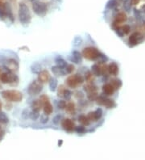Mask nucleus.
Listing matches in <instances>:
<instances>
[{
    "mask_svg": "<svg viewBox=\"0 0 145 160\" xmlns=\"http://www.w3.org/2000/svg\"><path fill=\"white\" fill-rule=\"evenodd\" d=\"M91 71H92L95 76H101L102 75L101 66L98 65V64H94L91 66Z\"/></svg>",
    "mask_w": 145,
    "mask_h": 160,
    "instance_id": "nucleus-23",
    "label": "nucleus"
},
{
    "mask_svg": "<svg viewBox=\"0 0 145 160\" xmlns=\"http://www.w3.org/2000/svg\"><path fill=\"white\" fill-rule=\"evenodd\" d=\"M7 67L11 71H18L19 68V62H17V60L14 59V58H9L7 60Z\"/></svg>",
    "mask_w": 145,
    "mask_h": 160,
    "instance_id": "nucleus-11",
    "label": "nucleus"
},
{
    "mask_svg": "<svg viewBox=\"0 0 145 160\" xmlns=\"http://www.w3.org/2000/svg\"><path fill=\"white\" fill-rule=\"evenodd\" d=\"M121 28H122V30L124 34H128V33H130V31H131V28H130V26L127 25V24L123 26V27H121Z\"/></svg>",
    "mask_w": 145,
    "mask_h": 160,
    "instance_id": "nucleus-47",
    "label": "nucleus"
},
{
    "mask_svg": "<svg viewBox=\"0 0 145 160\" xmlns=\"http://www.w3.org/2000/svg\"><path fill=\"white\" fill-rule=\"evenodd\" d=\"M98 93L97 92H91V93H87V98L90 100H96L97 97H98Z\"/></svg>",
    "mask_w": 145,
    "mask_h": 160,
    "instance_id": "nucleus-42",
    "label": "nucleus"
},
{
    "mask_svg": "<svg viewBox=\"0 0 145 160\" xmlns=\"http://www.w3.org/2000/svg\"><path fill=\"white\" fill-rule=\"evenodd\" d=\"M49 79H50V74L48 70H41L38 74V80L41 84H45L49 81Z\"/></svg>",
    "mask_w": 145,
    "mask_h": 160,
    "instance_id": "nucleus-13",
    "label": "nucleus"
},
{
    "mask_svg": "<svg viewBox=\"0 0 145 160\" xmlns=\"http://www.w3.org/2000/svg\"><path fill=\"white\" fill-rule=\"evenodd\" d=\"M72 95H73V94H72L71 91L69 90V89H65V91H64V95H63V98H64V100H69L71 99Z\"/></svg>",
    "mask_w": 145,
    "mask_h": 160,
    "instance_id": "nucleus-36",
    "label": "nucleus"
},
{
    "mask_svg": "<svg viewBox=\"0 0 145 160\" xmlns=\"http://www.w3.org/2000/svg\"><path fill=\"white\" fill-rule=\"evenodd\" d=\"M134 14H135V16H136V19H138V20H141L142 19V12L140 11L134 9Z\"/></svg>",
    "mask_w": 145,
    "mask_h": 160,
    "instance_id": "nucleus-46",
    "label": "nucleus"
},
{
    "mask_svg": "<svg viewBox=\"0 0 145 160\" xmlns=\"http://www.w3.org/2000/svg\"><path fill=\"white\" fill-rule=\"evenodd\" d=\"M69 59L70 62L75 63V64H81L82 62L83 56L80 52L75 50V51H73L71 56H69Z\"/></svg>",
    "mask_w": 145,
    "mask_h": 160,
    "instance_id": "nucleus-10",
    "label": "nucleus"
},
{
    "mask_svg": "<svg viewBox=\"0 0 145 160\" xmlns=\"http://www.w3.org/2000/svg\"><path fill=\"white\" fill-rule=\"evenodd\" d=\"M64 69H65L66 74H71L75 70V66L73 64H67V66H65Z\"/></svg>",
    "mask_w": 145,
    "mask_h": 160,
    "instance_id": "nucleus-37",
    "label": "nucleus"
},
{
    "mask_svg": "<svg viewBox=\"0 0 145 160\" xmlns=\"http://www.w3.org/2000/svg\"><path fill=\"white\" fill-rule=\"evenodd\" d=\"M29 114H30V112L28 111V108L23 109L22 111V113H21V117H22L23 120L26 121V120H28L29 118Z\"/></svg>",
    "mask_w": 145,
    "mask_h": 160,
    "instance_id": "nucleus-35",
    "label": "nucleus"
},
{
    "mask_svg": "<svg viewBox=\"0 0 145 160\" xmlns=\"http://www.w3.org/2000/svg\"><path fill=\"white\" fill-rule=\"evenodd\" d=\"M127 16L123 12H120L116 16L115 20L113 22L112 26H120V23H123L125 21H127Z\"/></svg>",
    "mask_w": 145,
    "mask_h": 160,
    "instance_id": "nucleus-12",
    "label": "nucleus"
},
{
    "mask_svg": "<svg viewBox=\"0 0 145 160\" xmlns=\"http://www.w3.org/2000/svg\"><path fill=\"white\" fill-rule=\"evenodd\" d=\"M120 1H121V2H122L123 3H126V2H130V1H131V0H120Z\"/></svg>",
    "mask_w": 145,
    "mask_h": 160,
    "instance_id": "nucleus-55",
    "label": "nucleus"
},
{
    "mask_svg": "<svg viewBox=\"0 0 145 160\" xmlns=\"http://www.w3.org/2000/svg\"><path fill=\"white\" fill-rule=\"evenodd\" d=\"M0 123L3 124V125H7L9 123V118L5 112L0 111Z\"/></svg>",
    "mask_w": 145,
    "mask_h": 160,
    "instance_id": "nucleus-29",
    "label": "nucleus"
},
{
    "mask_svg": "<svg viewBox=\"0 0 145 160\" xmlns=\"http://www.w3.org/2000/svg\"><path fill=\"white\" fill-rule=\"evenodd\" d=\"M0 81L2 84H10L12 86H17L19 84V77L11 70H7L1 74Z\"/></svg>",
    "mask_w": 145,
    "mask_h": 160,
    "instance_id": "nucleus-3",
    "label": "nucleus"
},
{
    "mask_svg": "<svg viewBox=\"0 0 145 160\" xmlns=\"http://www.w3.org/2000/svg\"><path fill=\"white\" fill-rule=\"evenodd\" d=\"M102 88V91H103V94H105V95H112L115 93V89L111 84H104Z\"/></svg>",
    "mask_w": 145,
    "mask_h": 160,
    "instance_id": "nucleus-15",
    "label": "nucleus"
},
{
    "mask_svg": "<svg viewBox=\"0 0 145 160\" xmlns=\"http://www.w3.org/2000/svg\"><path fill=\"white\" fill-rule=\"evenodd\" d=\"M19 20L23 25H28L32 20V16L29 8L25 3H19L18 11Z\"/></svg>",
    "mask_w": 145,
    "mask_h": 160,
    "instance_id": "nucleus-1",
    "label": "nucleus"
},
{
    "mask_svg": "<svg viewBox=\"0 0 145 160\" xmlns=\"http://www.w3.org/2000/svg\"><path fill=\"white\" fill-rule=\"evenodd\" d=\"M65 110H66V112H68L69 114L74 113V112H75V110H76V106H75V104L73 102H69V103H68V104H66Z\"/></svg>",
    "mask_w": 145,
    "mask_h": 160,
    "instance_id": "nucleus-25",
    "label": "nucleus"
},
{
    "mask_svg": "<svg viewBox=\"0 0 145 160\" xmlns=\"http://www.w3.org/2000/svg\"><path fill=\"white\" fill-rule=\"evenodd\" d=\"M2 102L0 101V111L2 110Z\"/></svg>",
    "mask_w": 145,
    "mask_h": 160,
    "instance_id": "nucleus-56",
    "label": "nucleus"
},
{
    "mask_svg": "<svg viewBox=\"0 0 145 160\" xmlns=\"http://www.w3.org/2000/svg\"><path fill=\"white\" fill-rule=\"evenodd\" d=\"M111 84L114 87V88H115V90H117V89H119L120 87H122L123 83L119 79H111Z\"/></svg>",
    "mask_w": 145,
    "mask_h": 160,
    "instance_id": "nucleus-28",
    "label": "nucleus"
},
{
    "mask_svg": "<svg viewBox=\"0 0 145 160\" xmlns=\"http://www.w3.org/2000/svg\"><path fill=\"white\" fill-rule=\"evenodd\" d=\"M85 80L87 82L88 84H92L93 81L95 80V78H94V74H92L91 72L87 70V71L85 73Z\"/></svg>",
    "mask_w": 145,
    "mask_h": 160,
    "instance_id": "nucleus-30",
    "label": "nucleus"
},
{
    "mask_svg": "<svg viewBox=\"0 0 145 160\" xmlns=\"http://www.w3.org/2000/svg\"><path fill=\"white\" fill-rule=\"evenodd\" d=\"M109 74H112L114 76H116L119 74V66L115 62H111L108 66Z\"/></svg>",
    "mask_w": 145,
    "mask_h": 160,
    "instance_id": "nucleus-17",
    "label": "nucleus"
},
{
    "mask_svg": "<svg viewBox=\"0 0 145 160\" xmlns=\"http://www.w3.org/2000/svg\"><path fill=\"white\" fill-rule=\"evenodd\" d=\"M32 110H36V111L40 112V108H43V105H42L41 102L40 100H35L32 101V105H31Z\"/></svg>",
    "mask_w": 145,
    "mask_h": 160,
    "instance_id": "nucleus-24",
    "label": "nucleus"
},
{
    "mask_svg": "<svg viewBox=\"0 0 145 160\" xmlns=\"http://www.w3.org/2000/svg\"><path fill=\"white\" fill-rule=\"evenodd\" d=\"M85 81V79L81 74H76L70 75L67 78L66 84L70 88H77L79 85L82 84Z\"/></svg>",
    "mask_w": 145,
    "mask_h": 160,
    "instance_id": "nucleus-5",
    "label": "nucleus"
},
{
    "mask_svg": "<svg viewBox=\"0 0 145 160\" xmlns=\"http://www.w3.org/2000/svg\"><path fill=\"white\" fill-rule=\"evenodd\" d=\"M55 62L56 64H57V66H60V67H62V68H65V66H67V62L66 61L64 60V58H62L61 57H57L55 59Z\"/></svg>",
    "mask_w": 145,
    "mask_h": 160,
    "instance_id": "nucleus-26",
    "label": "nucleus"
},
{
    "mask_svg": "<svg viewBox=\"0 0 145 160\" xmlns=\"http://www.w3.org/2000/svg\"><path fill=\"white\" fill-rule=\"evenodd\" d=\"M43 110H44V114L48 115V116L53 113V107L49 100H48V101H46L45 103H44V105H43Z\"/></svg>",
    "mask_w": 145,
    "mask_h": 160,
    "instance_id": "nucleus-16",
    "label": "nucleus"
},
{
    "mask_svg": "<svg viewBox=\"0 0 145 160\" xmlns=\"http://www.w3.org/2000/svg\"><path fill=\"white\" fill-rule=\"evenodd\" d=\"M52 71L54 74V75H56L57 77L59 76H64L66 75V71H65V69L62 67H60L58 66H52Z\"/></svg>",
    "mask_w": 145,
    "mask_h": 160,
    "instance_id": "nucleus-14",
    "label": "nucleus"
},
{
    "mask_svg": "<svg viewBox=\"0 0 145 160\" xmlns=\"http://www.w3.org/2000/svg\"><path fill=\"white\" fill-rule=\"evenodd\" d=\"M61 119H62V116H61L60 114L56 115L53 119V123L54 124V125H58V124L60 123V121H61Z\"/></svg>",
    "mask_w": 145,
    "mask_h": 160,
    "instance_id": "nucleus-40",
    "label": "nucleus"
},
{
    "mask_svg": "<svg viewBox=\"0 0 145 160\" xmlns=\"http://www.w3.org/2000/svg\"><path fill=\"white\" fill-rule=\"evenodd\" d=\"M102 108H97L95 112H94V117H95V121H99L101 117L102 116Z\"/></svg>",
    "mask_w": 145,
    "mask_h": 160,
    "instance_id": "nucleus-31",
    "label": "nucleus"
},
{
    "mask_svg": "<svg viewBox=\"0 0 145 160\" xmlns=\"http://www.w3.org/2000/svg\"><path fill=\"white\" fill-rule=\"evenodd\" d=\"M2 88V87H1V84H0V89Z\"/></svg>",
    "mask_w": 145,
    "mask_h": 160,
    "instance_id": "nucleus-59",
    "label": "nucleus"
},
{
    "mask_svg": "<svg viewBox=\"0 0 145 160\" xmlns=\"http://www.w3.org/2000/svg\"><path fill=\"white\" fill-rule=\"evenodd\" d=\"M144 40L143 36L140 33H132L128 38V44L130 47H134L138 44H140Z\"/></svg>",
    "mask_w": 145,
    "mask_h": 160,
    "instance_id": "nucleus-8",
    "label": "nucleus"
},
{
    "mask_svg": "<svg viewBox=\"0 0 145 160\" xmlns=\"http://www.w3.org/2000/svg\"><path fill=\"white\" fill-rule=\"evenodd\" d=\"M118 4L117 0H109L107 3H106V8L108 9H113L115 8Z\"/></svg>",
    "mask_w": 145,
    "mask_h": 160,
    "instance_id": "nucleus-33",
    "label": "nucleus"
},
{
    "mask_svg": "<svg viewBox=\"0 0 145 160\" xmlns=\"http://www.w3.org/2000/svg\"><path fill=\"white\" fill-rule=\"evenodd\" d=\"M65 87H64V85H60L59 87H58V91H57V95L59 97H63V95H64V91H65Z\"/></svg>",
    "mask_w": 145,
    "mask_h": 160,
    "instance_id": "nucleus-44",
    "label": "nucleus"
},
{
    "mask_svg": "<svg viewBox=\"0 0 145 160\" xmlns=\"http://www.w3.org/2000/svg\"><path fill=\"white\" fill-rule=\"evenodd\" d=\"M83 88H84V91L87 93L97 92V91H98L97 87L95 86L93 84H88L86 85H84Z\"/></svg>",
    "mask_w": 145,
    "mask_h": 160,
    "instance_id": "nucleus-22",
    "label": "nucleus"
},
{
    "mask_svg": "<svg viewBox=\"0 0 145 160\" xmlns=\"http://www.w3.org/2000/svg\"><path fill=\"white\" fill-rule=\"evenodd\" d=\"M41 70H42V66L40 63L35 62L31 66V71H32V74H38L41 71Z\"/></svg>",
    "mask_w": 145,
    "mask_h": 160,
    "instance_id": "nucleus-21",
    "label": "nucleus"
},
{
    "mask_svg": "<svg viewBox=\"0 0 145 160\" xmlns=\"http://www.w3.org/2000/svg\"><path fill=\"white\" fill-rule=\"evenodd\" d=\"M83 42V40L82 38L81 37H76L75 38H74V46L75 47H79L81 45V44H82Z\"/></svg>",
    "mask_w": 145,
    "mask_h": 160,
    "instance_id": "nucleus-34",
    "label": "nucleus"
},
{
    "mask_svg": "<svg viewBox=\"0 0 145 160\" xmlns=\"http://www.w3.org/2000/svg\"><path fill=\"white\" fill-rule=\"evenodd\" d=\"M5 133L4 131H2V130H0V141L2 139V137H4Z\"/></svg>",
    "mask_w": 145,
    "mask_h": 160,
    "instance_id": "nucleus-52",
    "label": "nucleus"
},
{
    "mask_svg": "<svg viewBox=\"0 0 145 160\" xmlns=\"http://www.w3.org/2000/svg\"><path fill=\"white\" fill-rule=\"evenodd\" d=\"M12 102H9V101H7V103L5 105V108L7 109V110H11L12 108V105L11 104Z\"/></svg>",
    "mask_w": 145,
    "mask_h": 160,
    "instance_id": "nucleus-50",
    "label": "nucleus"
},
{
    "mask_svg": "<svg viewBox=\"0 0 145 160\" xmlns=\"http://www.w3.org/2000/svg\"><path fill=\"white\" fill-rule=\"evenodd\" d=\"M65 107H66V102L63 100H60L58 101L57 103V108L60 110H64L65 109Z\"/></svg>",
    "mask_w": 145,
    "mask_h": 160,
    "instance_id": "nucleus-41",
    "label": "nucleus"
},
{
    "mask_svg": "<svg viewBox=\"0 0 145 160\" xmlns=\"http://www.w3.org/2000/svg\"><path fill=\"white\" fill-rule=\"evenodd\" d=\"M123 8L126 12H130L131 8V1L128 2H126V3H123Z\"/></svg>",
    "mask_w": 145,
    "mask_h": 160,
    "instance_id": "nucleus-48",
    "label": "nucleus"
},
{
    "mask_svg": "<svg viewBox=\"0 0 145 160\" xmlns=\"http://www.w3.org/2000/svg\"><path fill=\"white\" fill-rule=\"evenodd\" d=\"M140 2V0H131V5H137Z\"/></svg>",
    "mask_w": 145,
    "mask_h": 160,
    "instance_id": "nucleus-51",
    "label": "nucleus"
},
{
    "mask_svg": "<svg viewBox=\"0 0 145 160\" xmlns=\"http://www.w3.org/2000/svg\"><path fill=\"white\" fill-rule=\"evenodd\" d=\"M78 121H80V123L84 126H88L90 125V121L89 120V118L87 117V116H85V115H80L78 117Z\"/></svg>",
    "mask_w": 145,
    "mask_h": 160,
    "instance_id": "nucleus-27",
    "label": "nucleus"
},
{
    "mask_svg": "<svg viewBox=\"0 0 145 160\" xmlns=\"http://www.w3.org/2000/svg\"><path fill=\"white\" fill-rule=\"evenodd\" d=\"M82 56L85 59L90 61H98L102 53L99 51L98 49L95 47L90 46L84 48L81 53Z\"/></svg>",
    "mask_w": 145,
    "mask_h": 160,
    "instance_id": "nucleus-4",
    "label": "nucleus"
},
{
    "mask_svg": "<svg viewBox=\"0 0 145 160\" xmlns=\"http://www.w3.org/2000/svg\"><path fill=\"white\" fill-rule=\"evenodd\" d=\"M39 117H40V114L38 111L32 110V112H30V114H29V118H30L32 121H37Z\"/></svg>",
    "mask_w": 145,
    "mask_h": 160,
    "instance_id": "nucleus-32",
    "label": "nucleus"
},
{
    "mask_svg": "<svg viewBox=\"0 0 145 160\" xmlns=\"http://www.w3.org/2000/svg\"><path fill=\"white\" fill-rule=\"evenodd\" d=\"M2 97L9 102L19 103L23 100V94L18 90H4L1 92Z\"/></svg>",
    "mask_w": 145,
    "mask_h": 160,
    "instance_id": "nucleus-2",
    "label": "nucleus"
},
{
    "mask_svg": "<svg viewBox=\"0 0 145 160\" xmlns=\"http://www.w3.org/2000/svg\"><path fill=\"white\" fill-rule=\"evenodd\" d=\"M7 17V3L0 1V20H4Z\"/></svg>",
    "mask_w": 145,
    "mask_h": 160,
    "instance_id": "nucleus-19",
    "label": "nucleus"
},
{
    "mask_svg": "<svg viewBox=\"0 0 145 160\" xmlns=\"http://www.w3.org/2000/svg\"><path fill=\"white\" fill-rule=\"evenodd\" d=\"M75 131H76L78 133H80V134H82V133H85V128L84 127V125H78V126H76L75 127Z\"/></svg>",
    "mask_w": 145,
    "mask_h": 160,
    "instance_id": "nucleus-38",
    "label": "nucleus"
},
{
    "mask_svg": "<svg viewBox=\"0 0 145 160\" xmlns=\"http://www.w3.org/2000/svg\"><path fill=\"white\" fill-rule=\"evenodd\" d=\"M1 74H2V69L0 68V75H1Z\"/></svg>",
    "mask_w": 145,
    "mask_h": 160,
    "instance_id": "nucleus-57",
    "label": "nucleus"
},
{
    "mask_svg": "<svg viewBox=\"0 0 145 160\" xmlns=\"http://www.w3.org/2000/svg\"><path fill=\"white\" fill-rule=\"evenodd\" d=\"M61 126H62L63 130H64L65 131L69 133L73 132L75 130V127H76V125H75L74 121L69 118L62 120V121H61Z\"/></svg>",
    "mask_w": 145,
    "mask_h": 160,
    "instance_id": "nucleus-9",
    "label": "nucleus"
},
{
    "mask_svg": "<svg viewBox=\"0 0 145 160\" xmlns=\"http://www.w3.org/2000/svg\"><path fill=\"white\" fill-rule=\"evenodd\" d=\"M48 86H49V90L51 91H55L57 89L58 87V80L56 78H50L48 81Z\"/></svg>",
    "mask_w": 145,
    "mask_h": 160,
    "instance_id": "nucleus-18",
    "label": "nucleus"
},
{
    "mask_svg": "<svg viewBox=\"0 0 145 160\" xmlns=\"http://www.w3.org/2000/svg\"><path fill=\"white\" fill-rule=\"evenodd\" d=\"M49 121V118H48V115H46V114H43L40 116V121L41 124H46L48 123V121Z\"/></svg>",
    "mask_w": 145,
    "mask_h": 160,
    "instance_id": "nucleus-39",
    "label": "nucleus"
},
{
    "mask_svg": "<svg viewBox=\"0 0 145 160\" xmlns=\"http://www.w3.org/2000/svg\"><path fill=\"white\" fill-rule=\"evenodd\" d=\"M32 9L35 13L39 16H44L47 13L46 4L36 0L32 2Z\"/></svg>",
    "mask_w": 145,
    "mask_h": 160,
    "instance_id": "nucleus-7",
    "label": "nucleus"
},
{
    "mask_svg": "<svg viewBox=\"0 0 145 160\" xmlns=\"http://www.w3.org/2000/svg\"><path fill=\"white\" fill-rule=\"evenodd\" d=\"M63 143V141L62 140H59V142H58V146H61V145H62Z\"/></svg>",
    "mask_w": 145,
    "mask_h": 160,
    "instance_id": "nucleus-54",
    "label": "nucleus"
},
{
    "mask_svg": "<svg viewBox=\"0 0 145 160\" xmlns=\"http://www.w3.org/2000/svg\"><path fill=\"white\" fill-rule=\"evenodd\" d=\"M29 1H31V2H34V1H36V0H29Z\"/></svg>",
    "mask_w": 145,
    "mask_h": 160,
    "instance_id": "nucleus-58",
    "label": "nucleus"
},
{
    "mask_svg": "<svg viewBox=\"0 0 145 160\" xmlns=\"http://www.w3.org/2000/svg\"><path fill=\"white\" fill-rule=\"evenodd\" d=\"M1 124V123H0ZM0 130H1V125H0Z\"/></svg>",
    "mask_w": 145,
    "mask_h": 160,
    "instance_id": "nucleus-60",
    "label": "nucleus"
},
{
    "mask_svg": "<svg viewBox=\"0 0 145 160\" xmlns=\"http://www.w3.org/2000/svg\"><path fill=\"white\" fill-rule=\"evenodd\" d=\"M43 90V84L37 79L32 81L28 87L27 91H28V95H37L41 92Z\"/></svg>",
    "mask_w": 145,
    "mask_h": 160,
    "instance_id": "nucleus-6",
    "label": "nucleus"
},
{
    "mask_svg": "<svg viewBox=\"0 0 145 160\" xmlns=\"http://www.w3.org/2000/svg\"><path fill=\"white\" fill-rule=\"evenodd\" d=\"M102 106H105L106 108L111 109L114 108L116 106V104H115V102L113 100H111V99H108V98L106 97L103 101Z\"/></svg>",
    "mask_w": 145,
    "mask_h": 160,
    "instance_id": "nucleus-20",
    "label": "nucleus"
},
{
    "mask_svg": "<svg viewBox=\"0 0 145 160\" xmlns=\"http://www.w3.org/2000/svg\"><path fill=\"white\" fill-rule=\"evenodd\" d=\"M141 12H144L145 13V4L143 5V6H142V7H141Z\"/></svg>",
    "mask_w": 145,
    "mask_h": 160,
    "instance_id": "nucleus-53",
    "label": "nucleus"
},
{
    "mask_svg": "<svg viewBox=\"0 0 145 160\" xmlns=\"http://www.w3.org/2000/svg\"><path fill=\"white\" fill-rule=\"evenodd\" d=\"M75 96H76L77 99H81V98L84 97V94H83L81 91H77L76 93H75Z\"/></svg>",
    "mask_w": 145,
    "mask_h": 160,
    "instance_id": "nucleus-49",
    "label": "nucleus"
},
{
    "mask_svg": "<svg viewBox=\"0 0 145 160\" xmlns=\"http://www.w3.org/2000/svg\"><path fill=\"white\" fill-rule=\"evenodd\" d=\"M107 60H108L107 57L106 55H104L103 53H102L98 59V62H99L100 63H106L107 62Z\"/></svg>",
    "mask_w": 145,
    "mask_h": 160,
    "instance_id": "nucleus-45",
    "label": "nucleus"
},
{
    "mask_svg": "<svg viewBox=\"0 0 145 160\" xmlns=\"http://www.w3.org/2000/svg\"><path fill=\"white\" fill-rule=\"evenodd\" d=\"M101 70H102V74L104 76H107V74H109L108 71V66L107 65H103L102 66H101Z\"/></svg>",
    "mask_w": 145,
    "mask_h": 160,
    "instance_id": "nucleus-43",
    "label": "nucleus"
}]
</instances>
